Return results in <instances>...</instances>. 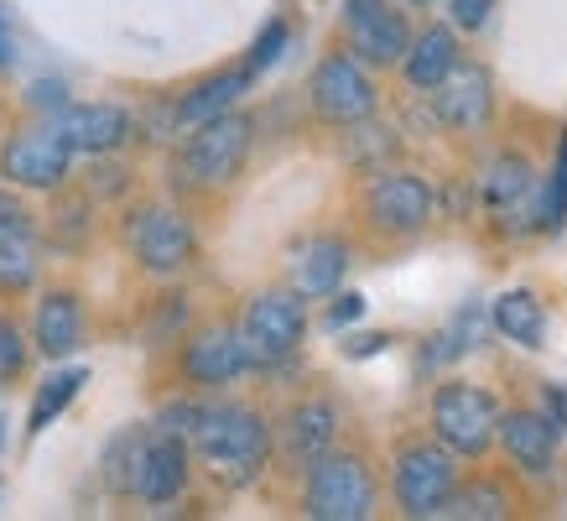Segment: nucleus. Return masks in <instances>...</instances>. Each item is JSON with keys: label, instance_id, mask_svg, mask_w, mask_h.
I'll return each instance as SVG.
<instances>
[{"label": "nucleus", "instance_id": "1", "mask_svg": "<svg viewBox=\"0 0 567 521\" xmlns=\"http://www.w3.org/2000/svg\"><path fill=\"white\" fill-rule=\"evenodd\" d=\"M193 443L208 464L229 474V480H250L260 464H266V422H260L250 407H204L198 412V428H193Z\"/></svg>", "mask_w": 567, "mask_h": 521}, {"label": "nucleus", "instance_id": "2", "mask_svg": "<svg viewBox=\"0 0 567 521\" xmlns=\"http://www.w3.org/2000/svg\"><path fill=\"white\" fill-rule=\"evenodd\" d=\"M432 433H437V443H447V449L464 453V459L484 453L499 438L495 397L480 391V386H468V381L437 386V397H432Z\"/></svg>", "mask_w": 567, "mask_h": 521}, {"label": "nucleus", "instance_id": "3", "mask_svg": "<svg viewBox=\"0 0 567 521\" xmlns=\"http://www.w3.org/2000/svg\"><path fill=\"white\" fill-rule=\"evenodd\" d=\"M250 136H256V121L240 115V110H224L214 121L193 125L188 146H183V173L204 188H219L229 177H240L245 156H250Z\"/></svg>", "mask_w": 567, "mask_h": 521}, {"label": "nucleus", "instance_id": "4", "mask_svg": "<svg viewBox=\"0 0 567 521\" xmlns=\"http://www.w3.org/2000/svg\"><path fill=\"white\" fill-rule=\"evenodd\" d=\"M458 490V469L447 443H412L395 459V501L406 517H443Z\"/></svg>", "mask_w": 567, "mask_h": 521}, {"label": "nucleus", "instance_id": "5", "mask_svg": "<svg viewBox=\"0 0 567 521\" xmlns=\"http://www.w3.org/2000/svg\"><path fill=\"white\" fill-rule=\"evenodd\" d=\"M375 505L370 469L354 453H323L308 474V517L312 521H364Z\"/></svg>", "mask_w": 567, "mask_h": 521}, {"label": "nucleus", "instance_id": "6", "mask_svg": "<svg viewBox=\"0 0 567 521\" xmlns=\"http://www.w3.org/2000/svg\"><path fill=\"white\" fill-rule=\"evenodd\" d=\"M308 94H312V110L328 125H360L375 115V84L364 79V69L354 58H344V52H333V58L318 63Z\"/></svg>", "mask_w": 567, "mask_h": 521}, {"label": "nucleus", "instance_id": "7", "mask_svg": "<svg viewBox=\"0 0 567 521\" xmlns=\"http://www.w3.org/2000/svg\"><path fill=\"white\" fill-rule=\"evenodd\" d=\"M245 339L260 365H281L302 345V303L297 293H260L245 308Z\"/></svg>", "mask_w": 567, "mask_h": 521}, {"label": "nucleus", "instance_id": "8", "mask_svg": "<svg viewBox=\"0 0 567 521\" xmlns=\"http://www.w3.org/2000/svg\"><path fill=\"white\" fill-rule=\"evenodd\" d=\"M131 251L146 272H183L193 260V229L177 208H141L131 219Z\"/></svg>", "mask_w": 567, "mask_h": 521}, {"label": "nucleus", "instance_id": "9", "mask_svg": "<svg viewBox=\"0 0 567 521\" xmlns=\"http://www.w3.org/2000/svg\"><path fill=\"white\" fill-rule=\"evenodd\" d=\"M364 208H370V225L391 229V235H412L432 219V188L412 173H385L370 183L364 193Z\"/></svg>", "mask_w": 567, "mask_h": 521}, {"label": "nucleus", "instance_id": "10", "mask_svg": "<svg viewBox=\"0 0 567 521\" xmlns=\"http://www.w3.org/2000/svg\"><path fill=\"white\" fill-rule=\"evenodd\" d=\"M188 486V449H183V433L162 428V433H146L141 443V464H136V496L152 505H167L173 496H183Z\"/></svg>", "mask_w": 567, "mask_h": 521}, {"label": "nucleus", "instance_id": "11", "mask_svg": "<svg viewBox=\"0 0 567 521\" xmlns=\"http://www.w3.org/2000/svg\"><path fill=\"white\" fill-rule=\"evenodd\" d=\"M250 339L245 329H204L183 349V370H188V381L198 386H229L240 381L245 370H250Z\"/></svg>", "mask_w": 567, "mask_h": 521}, {"label": "nucleus", "instance_id": "12", "mask_svg": "<svg viewBox=\"0 0 567 521\" xmlns=\"http://www.w3.org/2000/svg\"><path fill=\"white\" fill-rule=\"evenodd\" d=\"M432 110H437V121L453 125V131L484 125L489 110H495V84H489V73H484L480 63H458L443 84L432 89Z\"/></svg>", "mask_w": 567, "mask_h": 521}, {"label": "nucleus", "instance_id": "13", "mask_svg": "<svg viewBox=\"0 0 567 521\" xmlns=\"http://www.w3.org/2000/svg\"><path fill=\"white\" fill-rule=\"evenodd\" d=\"M69 156L73 152L52 131H32V136H17L0 152V173L21 188H58L69 177Z\"/></svg>", "mask_w": 567, "mask_h": 521}, {"label": "nucleus", "instance_id": "14", "mask_svg": "<svg viewBox=\"0 0 567 521\" xmlns=\"http://www.w3.org/2000/svg\"><path fill=\"white\" fill-rule=\"evenodd\" d=\"M52 136L63 141L69 152H89V156H104L115 152L125 136H131V115L115 110V104H73L58 115Z\"/></svg>", "mask_w": 567, "mask_h": 521}, {"label": "nucleus", "instance_id": "15", "mask_svg": "<svg viewBox=\"0 0 567 521\" xmlns=\"http://www.w3.org/2000/svg\"><path fill=\"white\" fill-rule=\"evenodd\" d=\"M349 27V48H354V58H364V63H401L406 58V48H412V32H406V21H401V11H391V6H375V11H364V17L344 21Z\"/></svg>", "mask_w": 567, "mask_h": 521}, {"label": "nucleus", "instance_id": "16", "mask_svg": "<svg viewBox=\"0 0 567 521\" xmlns=\"http://www.w3.org/2000/svg\"><path fill=\"white\" fill-rule=\"evenodd\" d=\"M349 251L344 241H328V235H312L292 251V293L297 297H328L339 282H344Z\"/></svg>", "mask_w": 567, "mask_h": 521}, {"label": "nucleus", "instance_id": "17", "mask_svg": "<svg viewBox=\"0 0 567 521\" xmlns=\"http://www.w3.org/2000/svg\"><path fill=\"white\" fill-rule=\"evenodd\" d=\"M557 438L563 433L547 422V412H505L499 417V443H505V453H511L526 474H547Z\"/></svg>", "mask_w": 567, "mask_h": 521}, {"label": "nucleus", "instance_id": "18", "mask_svg": "<svg viewBox=\"0 0 567 521\" xmlns=\"http://www.w3.org/2000/svg\"><path fill=\"white\" fill-rule=\"evenodd\" d=\"M339 438V412L333 401H297L287 412V453L292 464H318Z\"/></svg>", "mask_w": 567, "mask_h": 521}, {"label": "nucleus", "instance_id": "19", "mask_svg": "<svg viewBox=\"0 0 567 521\" xmlns=\"http://www.w3.org/2000/svg\"><path fill=\"white\" fill-rule=\"evenodd\" d=\"M250 79H256L250 63H245V69H229V73L204 79L198 89H188V94L177 100V110H173L177 125H204V121H214V115H224V110H235V100L250 89Z\"/></svg>", "mask_w": 567, "mask_h": 521}, {"label": "nucleus", "instance_id": "20", "mask_svg": "<svg viewBox=\"0 0 567 521\" xmlns=\"http://www.w3.org/2000/svg\"><path fill=\"white\" fill-rule=\"evenodd\" d=\"M401 69H406V84L432 94L447 73L458 69V42H453V32H447V27H427L422 37H412V48H406V58H401Z\"/></svg>", "mask_w": 567, "mask_h": 521}, {"label": "nucleus", "instance_id": "21", "mask_svg": "<svg viewBox=\"0 0 567 521\" xmlns=\"http://www.w3.org/2000/svg\"><path fill=\"white\" fill-rule=\"evenodd\" d=\"M37 277V235L27 225V214L17 208H0V287L21 293Z\"/></svg>", "mask_w": 567, "mask_h": 521}, {"label": "nucleus", "instance_id": "22", "mask_svg": "<svg viewBox=\"0 0 567 521\" xmlns=\"http://www.w3.org/2000/svg\"><path fill=\"white\" fill-rule=\"evenodd\" d=\"M489 318H495V329L505 334V339H516L520 349H542V339H547V308H542V297L526 293V287L499 293Z\"/></svg>", "mask_w": 567, "mask_h": 521}, {"label": "nucleus", "instance_id": "23", "mask_svg": "<svg viewBox=\"0 0 567 521\" xmlns=\"http://www.w3.org/2000/svg\"><path fill=\"white\" fill-rule=\"evenodd\" d=\"M484 204L495 208V214H516V208L532 204V219H536V204H542V193H536V177L526 167V156H499L489 177H484Z\"/></svg>", "mask_w": 567, "mask_h": 521}, {"label": "nucleus", "instance_id": "24", "mask_svg": "<svg viewBox=\"0 0 567 521\" xmlns=\"http://www.w3.org/2000/svg\"><path fill=\"white\" fill-rule=\"evenodd\" d=\"M84 339V313L69 293H48L37 308V349L42 355H73Z\"/></svg>", "mask_w": 567, "mask_h": 521}, {"label": "nucleus", "instance_id": "25", "mask_svg": "<svg viewBox=\"0 0 567 521\" xmlns=\"http://www.w3.org/2000/svg\"><path fill=\"white\" fill-rule=\"evenodd\" d=\"M89 381V370L84 365H73V370H58V376H48L42 381V391H37V401H32V417H27V433H42L52 417L63 412L73 397H79V386Z\"/></svg>", "mask_w": 567, "mask_h": 521}, {"label": "nucleus", "instance_id": "26", "mask_svg": "<svg viewBox=\"0 0 567 521\" xmlns=\"http://www.w3.org/2000/svg\"><path fill=\"white\" fill-rule=\"evenodd\" d=\"M480 329H484V308L480 303H468L453 324H447L437 339H432V349H427V365H443V360H458V355H468V349L480 345Z\"/></svg>", "mask_w": 567, "mask_h": 521}, {"label": "nucleus", "instance_id": "27", "mask_svg": "<svg viewBox=\"0 0 567 521\" xmlns=\"http://www.w3.org/2000/svg\"><path fill=\"white\" fill-rule=\"evenodd\" d=\"M567 219V136L557 146V162L547 173V188H542V204H536V225L542 229H557Z\"/></svg>", "mask_w": 567, "mask_h": 521}, {"label": "nucleus", "instance_id": "28", "mask_svg": "<svg viewBox=\"0 0 567 521\" xmlns=\"http://www.w3.org/2000/svg\"><path fill=\"white\" fill-rule=\"evenodd\" d=\"M453 511H443V517H480V521H495L505 517V490L495 486H468V490H453Z\"/></svg>", "mask_w": 567, "mask_h": 521}, {"label": "nucleus", "instance_id": "29", "mask_svg": "<svg viewBox=\"0 0 567 521\" xmlns=\"http://www.w3.org/2000/svg\"><path fill=\"white\" fill-rule=\"evenodd\" d=\"M287 42H292V32H287V21H266V32L256 37V48H250V58H245V63H250L256 73H266V69L276 63V58L287 52Z\"/></svg>", "mask_w": 567, "mask_h": 521}, {"label": "nucleus", "instance_id": "30", "mask_svg": "<svg viewBox=\"0 0 567 521\" xmlns=\"http://www.w3.org/2000/svg\"><path fill=\"white\" fill-rule=\"evenodd\" d=\"M495 11V0H453V21L464 27V32H480L484 21Z\"/></svg>", "mask_w": 567, "mask_h": 521}, {"label": "nucleus", "instance_id": "31", "mask_svg": "<svg viewBox=\"0 0 567 521\" xmlns=\"http://www.w3.org/2000/svg\"><path fill=\"white\" fill-rule=\"evenodd\" d=\"M360 313H364V297L360 293H344L333 308H328V329H344V324H354Z\"/></svg>", "mask_w": 567, "mask_h": 521}, {"label": "nucleus", "instance_id": "32", "mask_svg": "<svg viewBox=\"0 0 567 521\" xmlns=\"http://www.w3.org/2000/svg\"><path fill=\"white\" fill-rule=\"evenodd\" d=\"M21 355H27V349H21V334L11 329V324H0V370H17Z\"/></svg>", "mask_w": 567, "mask_h": 521}, {"label": "nucleus", "instance_id": "33", "mask_svg": "<svg viewBox=\"0 0 567 521\" xmlns=\"http://www.w3.org/2000/svg\"><path fill=\"white\" fill-rule=\"evenodd\" d=\"M547 422L557 433L567 428V386H547Z\"/></svg>", "mask_w": 567, "mask_h": 521}, {"label": "nucleus", "instance_id": "34", "mask_svg": "<svg viewBox=\"0 0 567 521\" xmlns=\"http://www.w3.org/2000/svg\"><path fill=\"white\" fill-rule=\"evenodd\" d=\"M375 6H385V0H344V21L364 17V11H375Z\"/></svg>", "mask_w": 567, "mask_h": 521}, {"label": "nucleus", "instance_id": "35", "mask_svg": "<svg viewBox=\"0 0 567 521\" xmlns=\"http://www.w3.org/2000/svg\"><path fill=\"white\" fill-rule=\"evenodd\" d=\"M11 63V37H6V11H0V69Z\"/></svg>", "mask_w": 567, "mask_h": 521}, {"label": "nucleus", "instance_id": "36", "mask_svg": "<svg viewBox=\"0 0 567 521\" xmlns=\"http://www.w3.org/2000/svg\"><path fill=\"white\" fill-rule=\"evenodd\" d=\"M412 6H432V0H412Z\"/></svg>", "mask_w": 567, "mask_h": 521}]
</instances>
